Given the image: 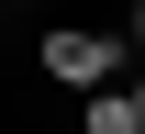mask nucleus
<instances>
[{
    "mask_svg": "<svg viewBox=\"0 0 145 134\" xmlns=\"http://www.w3.org/2000/svg\"><path fill=\"white\" fill-rule=\"evenodd\" d=\"M89 134H145V101H134V90H101V101H89Z\"/></svg>",
    "mask_w": 145,
    "mask_h": 134,
    "instance_id": "nucleus-2",
    "label": "nucleus"
},
{
    "mask_svg": "<svg viewBox=\"0 0 145 134\" xmlns=\"http://www.w3.org/2000/svg\"><path fill=\"white\" fill-rule=\"evenodd\" d=\"M134 101H145V78H134Z\"/></svg>",
    "mask_w": 145,
    "mask_h": 134,
    "instance_id": "nucleus-4",
    "label": "nucleus"
},
{
    "mask_svg": "<svg viewBox=\"0 0 145 134\" xmlns=\"http://www.w3.org/2000/svg\"><path fill=\"white\" fill-rule=\"evenodd\" d=\"M123 45H134V56H145V0H134V22H123Z\"/></svg>",
    "mask_w": 145,
    "mask_h": 134,
    "instance_id": "nucleus-3",
    "label": "nucleus"
},
{
    "mask_svg": "<svg viewBox=\"0 0 145 134\" xmlns=\"http://www.w3.org/2000/svg\"><path fill=\"white\" fill-rule=\"evenodd\" d=\"M45 78H67V90H89L101 101V78H123V34H45Z\"/></svg>",
    "mask_w": 145,
    "mask_h": 134,
    "instance_id": "nucleus-1",
    "label": "nucleus"
}]
</instances>
